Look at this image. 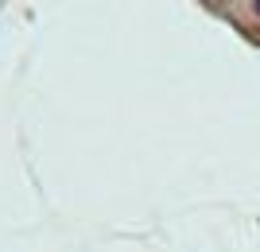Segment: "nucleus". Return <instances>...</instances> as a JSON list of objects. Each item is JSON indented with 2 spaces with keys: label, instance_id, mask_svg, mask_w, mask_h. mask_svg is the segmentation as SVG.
<instances>
[{
  "label": "nucleus",
  "instance_id": "nucleus-1",
  "mask_svg": "<svg viewBox=\"0 0 260 252\" xmlns=\"http://www.w3.org/2000/svg\"><path fill=\"white\" fill-rule=\"evenodd\" d=\"M256 16H260V4H256Z\"/></svg>",
  "mask_w": 260,
  "mask_h": 252
}]
</instances>
